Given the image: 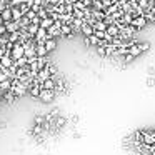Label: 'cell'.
I'll use <instances>...</instances> for the list:
<instances>
[{"instance_id":"cell-1","label":"cell","mask_w":155,"mask_h":155,"mask_svg":"<svg viewBox=\"0 0 155 155\" xmlns=\"http://www.w3.org/2000/svg\"><path fill=\"white\" fill-rule=\"evenodd\" d=\"M10 57L14 58V62H17V60H20L22 57H25V47H24V44H20V42L14 44L12 52H10Z\"/></svg>"},{"instance_id":"cell-2","label":"cell","mask_w":155,"mask_h":155,"mask_svg":"<svg viewBox=\"0 0 155 155\" xmlns=\"http://www.w3.org/2000/svg\"><path fill=\"white\" fill-rule=\"evenodd\" d=\"M14 58L10 57V54H5L4 57L0 58V65H2V67L4 68H10V67H14Z\"/></svg>"},{"instance_id":"cell-3","label":"cell","mask_w":155,"mask_h":155,"mask_svg":"<svg viewBox=\"0 0 155 155\" xmlns=\"http://www.w3.org/2000/svg\"><path fill=\"white\" fill-rule=\"evenodd\" d=\"M127 44H128V54H130V55L137 57V55H140V54H142V52H140V47H138L137 42L130 40V42H127Z\"/></svg>"},{"instance_id":"cell-4","label":"cell","mask_w":155,"mask_h":155,"mask_svg":"<svg viewBox=\"0 0 155 155\" xmlns=\"http://www.w3.org/2000/svg\"><path fill=\"white\" fill-rule=\"evenodd\" d=\"M147 18H145V15H138V17H135V18H132V27L134 28H138V27H143L145 24H147Z\"/></svg>"},{"instance_id":"cell-5","label":"cell","mask_w":155,"mask_h":155,"mask_svg":"<svg viewBox=\"0 0 155 155\" xmlns=\"http://www.w3.org/2000/svg\"><path fill=\"white\" fill-rule=\"evenodd\" d=\"M47 30H45V28H38V32H37V34H35V40H37L38 42V44H44V42L45 40H47Z\"/></svg>"},{"instance_id":"cell-6","label":"cell","mask_w":155,"mask_h":155,"mask_svg":"<svg viewBox=\"0 0 155 155\" xmlns=\"http://www.w3.org/2000/svg\"><path fill=\"white\" fill-rule=\"evenodd\" d=\"M54 95H55V90H44L42 88V92H40V98L44 102H50L54 98Z\"/></svg>"},{"instance_id":"cell-7","label":"cell","mask_w":155,"mask_h":155,"mask_svg":"<svg viewBox=\"0 0 155 155\" xmlns=\"http://www.w3.org/2000/svg\"><path fill=\"white\" fill-rule=\"evenodd\" d=\"M0 18H2L4 22H10L12 20V8L10 7L4 8V10L0 12Z\"/></svg>"},{"instance_id":"cell-8","label":"cell","mask_w":155,"mask_h":155,"mask_svg":"<svg viewBox=\"0 0 155 155\" xmlns=\"http://www.w3.org/2000/svg\"><path fill=\"white\" fill-rule=\"evenodd\" d=\"M5 28H7L8 34H14V32H18V22H5Z\"/></svg>"},{"instance_id":"cell-9","label":"cell","mask_w":155,"mask_h":155,"mask_svg":"<svg viewBox=\"0 0 155 155\" xmlns=\"http://www.w3.org/2000/svg\"><path fill=\"white\" fill-rule=\"evenodd\" d=\"M80 32L85 35V37H90V35H94V27H92L88 22H85V24L82 25V30Z\"/></svg>"},{"instance_id":"cell-10","label":"cell","mask_w":155,"mask_h":155,"mask_svg":"<svg viewBox=\"0 0 155 155\" xmlns=\"http://www.w3.org/2000/svg\"><path fill=\"white\" fill-rule=\"evenodd\" d=\"M143 142L148 147H153L155 145V138H153V135H152V132H143Z\"/></svg>"},{"instance_id":"cell-11","label":"cell","mask_w":155,"mask_h":155,"mask_svg":"<svg viewBox=\"0 0 155 155\" xmlns=\"http://www.w3.org/2000/svg\"><path fill=\"white\" fill-rule=\"evenodd\" d=\"M54 24H55V20L52 17H47V18H42V20H40V27L45 28V30H48Z\"/></svg>"},{"instance_id":"cell-12","label":"cell","mask_w":155,"mask_h":155,"mask_svg":"<svg viewBox=\"0 0 155 155\" xmlns=\"http://www.w3.org/2000/svg\"><path fill=\"white\" fill-rule=\"evenodd\" d=\"M44 45H45V48H47V52H52L57 47V40H55V38H47V40L44 42Z\"/></svg>"},{"instance_id":"cell-13","label":"cell","mask_w":155,"mask_h":155,"mask_svg":"<svg viewBox=\"0 0 155 155\" xmlns=\"http://www.w3.org/2000/svg\"><path fill=\"white\" fill-rule=\"evenodd\" d=\"M35 50H37V57H38V58H44L45 55L48 54V52H47V48H45V45H44V44H37V47H35Z\"/></svg>"},{"instance_id":"cell-14","label":"cell","mask_w":155,"mask_h":155,"mask_svg":"<svg viewBox=\"0 0 155 155\" xmlns=\"http://www.w3.org/2000/svg\"><path fill=\"white\" fill-rule=\"evenodd\" d=\"M60 34H62V35H72V34H74V28H72V25H70V24H62Z\"/></svg>"},{"instance_id":"cell-15","label":"cell","mask_w":155,"mask_h":155,"mask_svg":"<svg viewBox=\"0 0 155 155\" xmlns=\"http://www.w3.org/2000/svg\"><path fill=\"white\" fill-rule=\"evenodd\" d=\"M42 88H44V90H55V82H54V78H48V80H45L44 84H42Z\"/></svg>"},{"instance_id":"cell-16","label":"cell","mask_w":155,"mask_h":155,"mask_svg":"<svg viewBox=\"0 0 155 155\" xmlns=\"http://www.w3.org/2000/svg\"><path fill=\"white\" fill-rule=\"evenodd\" d=\"M38 28H40V25H35V24H28V27H27V30H28V34L30 35H35L38 32Z\"/></svg>"},{"instance_id":"cell-17","label":"cell","mask_w":155,"mask_h":155,"mask_svg":"<svg viewBox=\"0 0 155 155\" xmlns=\"http://www.w3.org/2000/svg\"><path fill=\"white\" fill-rule=\"evenodd\" d=\"M5 97H7V100H8V102H14V100H17V94H15L14 90H8L7 94H5Z\"/></svg>"},{"instance_id":"cell-18","label":"cell","mask_w":155,"mask_h":155,"mask_svg":"<svg viewBox=\"0 0 155 155\" xmlns=\"http://www.w3.org/2000/svg\"><path fill=\"white\" fill-rule=\"evenodd\" d=\"M138 47H140V52L150 50V44H148V42H138Z\"/></svg>"},{"instance_id":"cell-19","label":"cell","mask_w":155,"mask_h":155,"mask_svg":"<svg viewBox=\"0 0 155 155\" xmlns=\"http://www.w3.org/2000/svg\"><path fill=\"white\" fill-rule=\"evenodd\" d=\"M34 122H35V125H44V124H45V118H44V115H37Z\"/></svg>"},{"instance_id":"cell-20","label":"cell","mask_w":155,"mask_h":155,"mask_svg":"<svg viewBox=\"0 0 155 155\" xmlns=\"http://www.w3.org/2000/svg\"><path fill=\"white\" fill-rule=\"evenodd\" d=\"M35 17H37V12H34V10H28V12H27V18H30V20H34Z\"/></svg>"},{"instance_id":"cell-21","label":"cell","mask_w":155,"mask_h":155,"mask_svg":"<svg viewBox=\"0 0 155 155\" xmlns=\"http://www.w3.org/2000/svg\"><path fill=\"white\" fill-rule=\"evenodd\" d=\"M42 130H44L42 125H35V127H34V134H42Z\"/></svg>"},{"instance_id":"cell-22","label":"cell","mask_w":155,"mask_h":155,"mask_svg":"<svg viewBox=\"0 0 155 155\" xmlns=\"http://www.w3.org/2000/svg\"><path fill=\"white\" fill-rule=\"evenodd\" d=\"M7 34V28H5V24H0V35Z\"/></svg>"},{"instance_id":"cell-23","label":"cell","mask_w":155,"mask_h":155,"mask_svg":"<svg viewBox=\"0 0 155 155\" xmlns=\"http://www.w3.org/2000/svg\"><path fill=\"white\" fill-rule=\"evenodd\" d=\"M97 52L100 55H107V52H105V47H97Z\"/></svg>"},{"instance_id":"cell-24","label":"cell","mask_w":155,"mask_h":155,"mask_svg":"<svg viewBox=\"0 0 155 155\" xmlns=\"http://www.w3.org/2000/svg\"><path fill=\"white\" fill-rule=\"evenodd\" d=\"M124 58H125V62H132V60H134L135 57H134V55H130V54H127V55H125Z\"/></svg>"},{"instance_id":"cell-25","label":"cell","mask_w":155,"mask_h":155,"mask_svg":"<svg viewBox=\"0 0 155 155\" xmlns=\"http://www.w3.org/2000/svg\"><path fill=\"white\" fill-rule=\"evenodd\" d=\"M64 124H65V118L64 117H58L57 118V125H64Z\"/></svg>"},{"instance_id":"cell-26","label":"cell","mask_w":155,"mask_h":155,"mask_svg":"<svg viewBox=\"0 0 155 155\" xmlns=\"http://www.w3.org/2000/svg\"><path fill=\"white\" fill-rule=\"evenodd\" d=\"M5 55V47H2V45H0V58L4 57Z\"/></svg>"},{"instance_id":"cell-27","label":"cell","mask_w":155,"mask_h":155,"mask_svg":"<svg viewBox=\"0 0 155 155\" xmlns=\"http://www.w3.org/2000/svg\"><path fill=\"white\" fill-rule=\"evenodd\" d=\"M152 135H153V138H155V128H153V130H152Z\"/></svg>"}]
</instances>
